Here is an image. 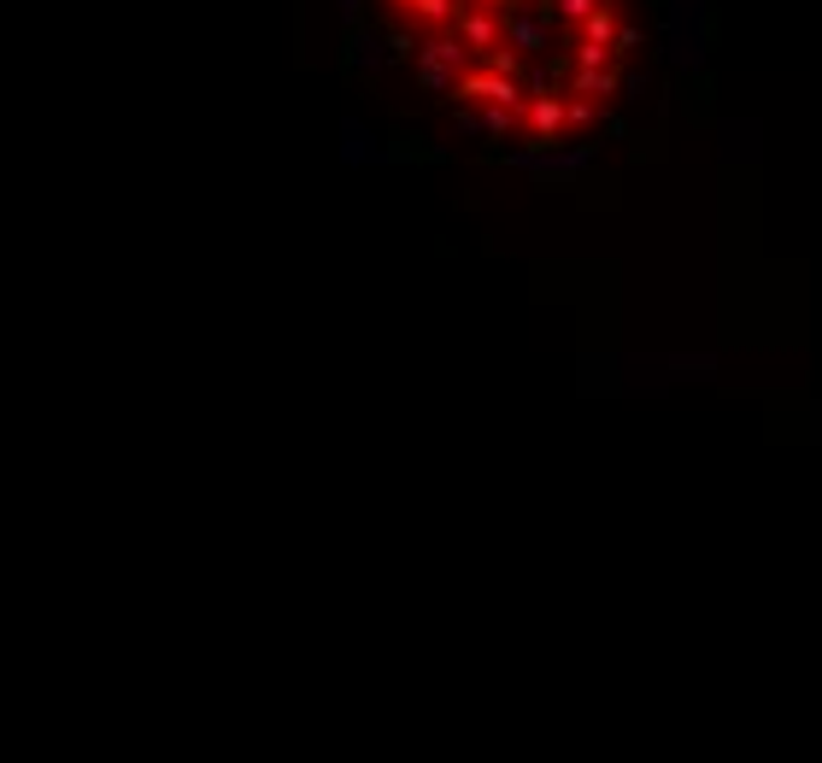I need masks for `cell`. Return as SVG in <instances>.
<instances>
[{
	"mask_svg": "<svg viewBox=\"0 0 822 763\" xmlns=\"http://www.w3.org/2000/svg\"><path fill=\"white\" fill-rule=\"evenodd\" d=\"M358 53L400 71L465 136L558 153L611 118L629 0H347Z\"/></svg>",
	"mask_w": 822,
	"mask_h": 763,
	"instance_id": "6da1fadb",
	"label": "cell"
}]
</instances>
